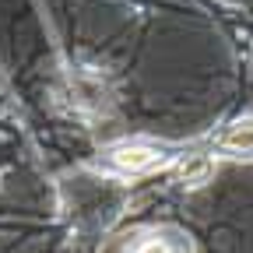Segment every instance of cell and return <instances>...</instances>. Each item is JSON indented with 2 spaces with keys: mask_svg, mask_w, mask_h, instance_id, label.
Returning a JSON list of instances; mask_svg holds the SVG:
<instances>
[{
  "mask_svg": "<svg viewBox=\"0 0 253 253\" xmlns=\"http://www.w3.org/2000/svg\"><path fill=\"white\" fill-rule=\"evenodd\" d=\"M134 253H186L179 243H172V239H166V236H148V239H141L137 246H134Z\"/></svg>",
  "mask_w": 253,
  "mask_h": 253,
  "instance_id": "5",
  "label": "cell"
},
{
  "mask_svg": "<svg viewBox=\"0 0 253 253\" xmlns=\"http://www.w3.org/2000/svg\"><path fill=\"white\" fill-rule=\"evenodd\" d=\"M214 148L218 151H229V155H250L253 151V116L232 120L225 130L214 137Z\"/></svg>",
  "mask_w": 253,
  "mask_h": 253,
  "instance_id": "3",
  "label": "cell"
},
{
  "mask_svg": "<svg viewBox=\"0 0 253 253\" xmlns=\"http://www.w3.org/2000/svg\"><path fill=\"white\" fill-rule=\"evenodd\" d=\"M109 166L123 176H141V172H151L158 166L169 162V151L162 144H151V141H120L106 151Z\"/></svg>",
  "mask_w": 253,
  "mask_h": 253,
  "instance_id": "2",
  "label": "cell"
},
{
  "mask_svg": "<svg viewBox=\"0 0 253 253\" xmlns=\"http://www.w3.org/2000/svg\"><path fill=\"white\" fill-rule=\"evenodd\" d=\"M211 172H214V166H211L208 155H186V158H179V166H176V176H179V183H186V186L208 183Z\"/></svg>",
  "mask_w": 253,
  "mask_h": 253,
  "instance_id": "4",
  "label": "cell"
},
{
  "mask_svg": "<svg viewBox=\"0 0 253 253\" xmlns=\"http://www.w3.org/2000/svg\"><path fill=\"white\" fill-rule=\"evenodd\" d=\"M126 190L116 179L95 176V172H74L63 179V208L78 232H106L123 214Z\"/></svg>",
  "mask_w": 253,
  "mask_h": 253,
  "instance_id": "1",
  "label": "cell"
}]
</instances>
